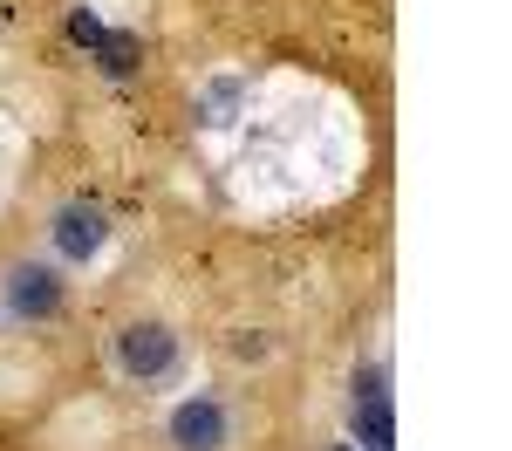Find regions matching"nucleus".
Instances as JSON below:
<instances>
[{"label":"nucleus","instance_id":"obj_1","mask_svg":"<svg viewBox=\"0 0 512 451\" xmlns=\"http://www.w3.org/2000/svg\"><path fill=\"white\" fill-rule=\"evenodd\" d=\"M117 363L137 383H158V376L178 369V335L164 322H130V328H117Z\"/></svg>","mask_w":512,"mask_h":451},{"label":"nucleus","instance_id":"obj_4","mask_svg":"<svg viewBox=\"0 0 512 451\" xmlns=\"http://www.w3.org/2000/svg\"><path fill=\"white\" fill-rule=\"evenodd\" d=\"M171 445L178 451H226V438H233V417H226V404L219 397H185V404L171 410Z\"/></svg>","mask_w":512,"mask_h":451},{"label":"nucleus","instance_id":"obj_6","mask_svg":"<svg viewBox=\"0 0 512 451\" xmlns=\"http://www.w3.org/2000/svg\"><path fill=\"white\" fill-rule=\"evenodd\" d=\"M137 55H144V48H137V35H103L96 41V62H103V76H137Z\"/></svg>","mask_w":512,"mask_h":451},{"label":"nucleus","instance_id":"obj_5","mask_svg":"<svg viewBox=\"0 0 512 451\" xmlns=\"http://www.w3.org/2000/svg\"><path fill=\"white\" fill-rule=\"evenodd\" d=\"M355 431H362V445H369V451H390V438H396L390 390H383V376H376V369L355 383Z\"/></svg>","mask_w":512,"mask_h":451},{"label":"nucleus","instance_id":"obj_7","mask_svg":"<svg viewBox=\"0 0 512 451\" xmlns=\"http://www.w3.org/2000/svg\"><path fill=\"white\" fill-rule=\"evenodd\" d=\"M69 41L96 48V41H103V21H96V14H69Z\"/></svg>","mask_w":512,"mask_h":451},{"label":"nucleus","instance_id":"obj_3","mask_svg":"<svg viewBox=\"0 0 512 451\" xmlns=\"http://www.w3.org/2000/svg\"><path fill=\"white\" fill-rule=\"evenodd\" d=\"M48 240H55L62 260H96V253L110 246V212H103V205H89V199H69L62 212H55Z\"/></svg>","mask_w":512,"mask_h":451},{"label":"nucleus","instance_id":"obj_2","mask_svg":"<svg viewBox=\"0 0 512 451\" xmlns=\"http://www.w3.org/2000/svg\"><path fill=\"white\" fill-rule=\"evenodd\" d=\"M0 308H7L14 322H48V315L62 308V274H55V267H35V260L7 267V281H0Z\"/></svg>","mask_w":512,"mask_h":451}]
</instances>
